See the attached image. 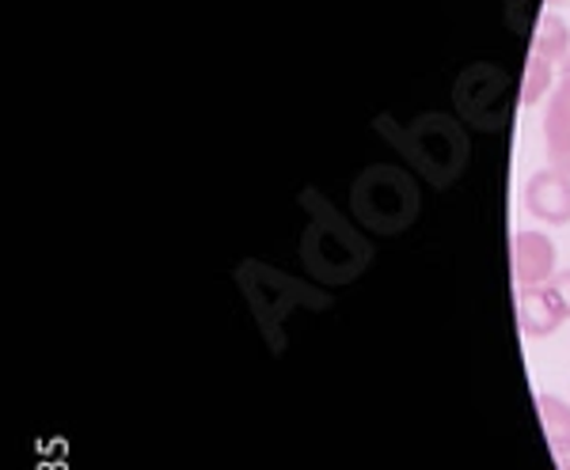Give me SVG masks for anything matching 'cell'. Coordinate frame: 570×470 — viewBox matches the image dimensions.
I'll list each match as a JSON object with an SVG mask.
<instances>
[{"label": "cell", "instance_id": "cell-1", "mask_svg": "<svg viewBox=\"0 0 570 470\" xmlns=\"http://www.w3.org/2000/svg\"><path fill=\"white\" fill-rule=\"evenodd\" d=\"M376 129L389 133L395 149L411 160V168L419 174H426L434 187H449V182L464 171L468 141H464V129L456 126L453 118L422 114L419 122H411V126H395L392 118H384V122H376Z\"/></svg>", "mask_w": 570, "mask_h": 470}, {"label": "cell", "instance_id": "cell-2", "mask_svg": "<svg viewBox=\"0 0 570 470\" xmlns=\"http://www.w3.org/2000/svg\"><path fill=\"white\" fill-rule=\"evenodd\" d=\"M305 201L312 209V228H308L305 243H301L305 266L312 273H320L324 281H335V284L357 278L362 266L370 262V243L351 232V224L327 206V198L308 190Z\"/></svg>", "mask_w": 570, "mask_h": 470}, {"label": "cell", "instance_id": "cell-3", "mask_svg": "<svg viewBox=\"0 0 570 470\" xmlns=\"http://www.w3.org/2000/svg\"><path fill=\"white\" fill-rule=\"evenodd\" d=\"M354 213L370 232L395 236L415 220L419 213V190L415 182L395 168H370L351 190Z\"/></svg>", "mask_w": 570, "mask_h": 470}, {"label": "cell", "instance_id": "cell-4", "mask_svg": "<svg viewBox=\"0 0 570 470\" xmlns=\"http://www.w3.org/2000/svg\"><path fill=\"white\" fill-rule=\"evenodd\" d=\"M510 80L494 64H472L461 72L456 84V110L472 122L475 129H502L510 118Z\"/></svg>", "mask_w": 570, "mask_h": 470}, {"label": "cell", "instance_id": "cell-5", "mask_svg": "<svg viewBox=\"0 0 570 470\" xmlns=\"http://www.w3.org/2000/svg\"><path fill=\"white\" fill-rule=\"evenodd\" d=\"M240 281H244V289H247V297H252L255 316H263V322L271 330L278 327L282 311L293 308V303H320V308L327 303L324 297H316L312 289H305V284L285 281L282 273H271V270H263V266H255V262L244 266Z\"/></svg>", "mask_w": 570, "mask_h": 470}, {"label": "cell", "instance_id": "cell-6", "mask_svg": "<svg viewBox=\"0 0 570 470\" xmlns=\"http://www.w3.org/2000/svg\"><path fill=\"white\" fill-rule=\"evenodd\" d=\"M518 319H521V330H525L529 338H544L563 319H570V270L556 273V278L537 284V289L521 292Z\"/></svg>", "mask_w": 570, "mask_h": 470}, {"label": "cell", "instance_id": "cell-7", "mask_svg": "<svg viewBox=\"0 0 570 470\" xmlns=\"http://www.w3.org/2000/svg\"><path fill=\"white\" fill-rule=\"evenodd\" d=\"M513 278H518L521 292L556 278V243L540 232L513 236Z\"/></svg>", "mask_w": 570, "mask_h": 470}, {"label": "cell", "instance_id": "cell-8", "mask_svg": "<svg viewBox=\"0 0 570 470\" xmlns=\"http://www.w3.org/2000/svg\"><path fill=\"white\" fill-rule=\"evenodd\" d=\"M525 201L529 209L548 224H567L570 220V174L567 171H540L532 174V182L525 187Z\"/></svg>", "mask_w": 570, "mask_h": 470}, {"label": "cell", "instance_id": "cell-9", "mask_svg": "<svg viewBox=\"0 0 570 470\" xmlns=\"http://www.w3.org/2000/svg\"><path fill=\"white\" fill-rule=\"evenodd\" d=\"M544 137H548V160L556 171L570 174V80L556 88L544 114Z\"/></svg>", "mask_w": 570, "mask_h": 470}, {"label": "cell", "instance_id": "cell-10", "mask_svg": "<svg viewBox=\"0 0 570 470\" xmlns=\"http://www.w3.org/2000/svg\"><path fill=\"white\" fill-rule=\"evenodd\" d=\"M537 410H540V421H544V432H548V444L556 448V456L559 459L570 456V407L563 399H556V394H540Z\"/></svg>", "mask_w": 570, "mask_h": 470}, {"label": "cell", "instance_id": "cell-11", "mask_svg": "<svg viewBox=\"0 0 570 470\" xmlns=\"http://www.w3.org/2000/svg\"><path fill=\"white\" fill-rule=\"evenodd\" d=\"M570 50V31L563 20H556V16H544L540 20V31H537V53L544 61H563V53Z\"/></svg>", "mask_w": 570, "mask_h": 470}, {"label": "cell", "instance_id": "cell-12", "mask_svg": "<svg viewBox=\"0 0 570 470\" xmlns=\"http://www.w3.org/2000/svg\"><path fill=\"white\" fill-rule=\"evenodd\" d=\"M548 84H551V61H544L540 53H532L529 69H525V84H521V103L532 107L548 91Z\"/></svg>", "mask_w": 570, "mask_h": 470}, {"label": "cell", "instance_id": "cell-13", "mask_svg": "<svg viewBox=\"0 0 570 470\" xmlns=\"http://www.w3.org/2000/svg\"><path fill=\"white\" fill-rule=\"evenodd\" d=\"M559 470H570V459L563 456V459H559Z\"/></svg>", "mask_w": 570, "mask_h": 470}, {"label": "cell", "instance_id": "cell-14", "mask_svg": "<svg viewBox=\"0 0 570 470\" xmlns=\"http://www.w3.org/2000/svg\"><path fill=\"white\" fill-rule=\"evenodd\" d=\"M563 80H570V58H567V69H563Z\"/></svg>", "mask_w": 570, "mask_h": 470}, {"label": "cell", "instance_id": "cell-15", "mask_svg": "<svg viewBox=\"0 0 570 470\" xmlns=\"http://www.w3.org/2000/svg\"><path fill=\"white\" fill-rule=\"evenodd\" d=\"M551 4H559V0H551Z\"/></svg>", "mask_w": 570, "mask_h": 470}]
</instances>
